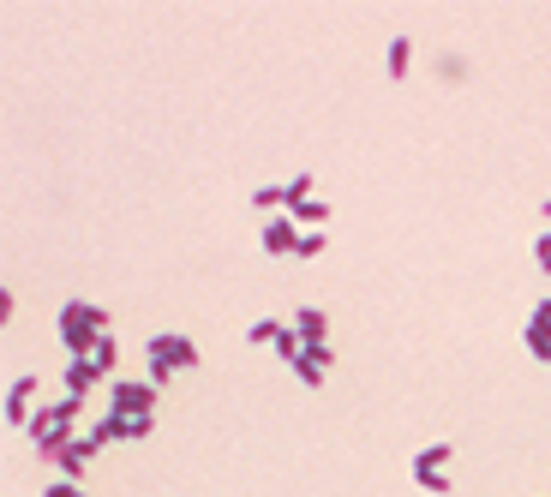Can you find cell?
Segmentation results:
<instances>
[{
	"label": "cell",
	"instance_id": "13",
	"mask_svg": "<svg viewBox=\"0 0 551 497\" xmlns=\"http://www.w3.org/2000/svg\"><path fill=\"white\" fill-rule=\"evenodd\" d=\"M408 60H414V36H390V54H384L390 78H408Z\"/></svg>",
	"mask_w": 551,
	"mask_h": 497
},
{
	"label": "cell",
	"instance_id": "9",
	"mask_svg": "<svg viewBox=\"0 0 551 497\" xmlns=\"http://www.w3.org/2000/svg\"><path fill=\"white\" fill-rule=\"evenodd\" d=\"M300 234H306V228L282 210V216H270V222H264V252H270V258H288V252L300 246Z\"/></svg>",
	"mask_w": 551,
	"mask_h": 497
},
{
	"label": "cell",
	"instance_id": "20",
	"mask_svg": "<svg viewBox=\"0 0 551 497\" xmlns=\"http://www.w3.org/2000/svg\"><path fill=\"white\" fill-rule=\"evenodd\" d=\"M42 497H84V486H78V480H48Z\"/></svg>",
	"mask_w": 551,
	"mask_h": 497
},
{
	"label": "cell",
	"instance_id": "6",
	"mask_svg": "<svg viewBox=\"0 0 551 497\" xmlns=\"http://www.w3.org/2000/svg\"><path fill=\"white\" fill-rule=\"evenodd\" d=\"M450 444H426L420 456H414V480H420V492H450V480H444V468H450Z\"/></svg>",
	"mask_w": 551,
	"mask_h": 497
},
{
	"label": "cell",
	"instance_id": "18",
	"mask_svg": "<svg viewBox=\"0 0 551 497\" xmlns=\"http://www.w3.org/2000/svg\"><path fill=\"white\" fill-rule=\"evenodd\" d=\"M306 198H312V174H294V180H288V210L306 204Z\"/></svg>",
	"mask_w": 551,
	"mask_h": 497
},
{
	"label": "cell",
	"instance_id": "11",
	"mask_svg": "<svg viewBox=\"0 0 551 497\" xmlns=\"http://www.w3.org/2000/svg\"><path fill=\"white\" fill-rule=\"evenodd\" d=\"M60 384H66V396H90L96 384H102V366L84 354V360H66V372H60Z\"/></svg>",
	"mask_w": 551,
	"mask_h": 497
},
{
	"label": "cell",
	"instance_id": "10",
	"mask_svg": "<svg viewBox=\"0 0 551 497\" xmlns=\"http://www.w3.org/2000/svg\"><path fill=\"white\" fill-rule=\"evenodd\" d=\"M330 360H336V348H330V342H318V348H306V354L294 360V378H300L306 390H318V384H324V372H330Z\"/></svg>",
	"mask_w": 551,
	"mask_h": 497
},
{
	"label": "cell",
	"instance_id": "1",
	"mask_svg": "<svg viewBox=\"0 0 551 497\" xmlns=\"http://www.w3.org/2000/svg\"><path fill=\"white\" fill-rule=\"evenodd\" d=\"M54 336H60V348H66L72 360H84V354L108 336V312H102L96 300H66V306L54 312Z\"/></svg>",
	"mask_w": 551,
	"mask_h": 497
},
{
	"label": "cell",
	"instance_id": "2",
	"mask_svg": "<svg viewBox=\"0 0 551 497\" xmlns=\"http://www.w3.org/2000/svg\"><path fill=\"white\" fill-rule=\"evenodd\" d=\"M78 414H84V396H66V390H60L48 408H36V414H30V426H24V432H30V444H36V456H42V462H48L60 444H72V438H78V432H72V420H78Z\"/></svg>",
	"mask_w": 551,
	"mask_h": 497
},
{
	"label": "cell",
	"instance_id": "12",
	"mask_svg": "<svg viewBox=\"0 0 551 497\" xmlns=\"http://www.w3.org/2000/svg\"><path fill=\"white\" fill-rule=\"evenodd\" d=\"M288 330H294V336H300V342H306V348H318V342H330V318H324V312H318V306H300V312H294V324H288Z\"/></svg>",
	"mask_w": 551,
	"mask_h": 497
},
{
	"label": "cell",
	"instance_id": "7",
	"mask_svg": "<svg viewBox=\"0 0 551 497\" xmlns=\"http://www.w3.org/2000/svg\"><path fill=\"white\" fill-rule=\"evenodd\" d=\"M36 390H42L36 372L12 378V390H6V426H30V414H36Z\"/></svg>",
	"mask_w": 551,
	"mask_h": 497
},
{
	"label": "cell",
	"instance_id": "4",
	"mask_svg": "<svg viewBox=\"0 0 551 497\" xmlns=\"http://www.w3.org/2000/svg\"><path fill=\"white\" fill-rule=\"evenodd\" d=\"M108 408L114 414H156V384L150 378H108Z\"/></svg>",
	"mask_w": 551,
	"mask_h": 497
},
{
	"label": "cell",
	"instance_id": "17",
	"mask_svg": "<svg viewBox=\"0 0 551 497\" xmlns=\"http://www.w3.org/2000/svg\"><path fill=\"white\" fill-rule=\"evenodd\" d=\"M318 252H324V228H306L300 246H294V258H318Z\"/></svg>",
	"mask_w": 551,
	"mask_h": 497
},
{
	"label": "cell",
	"instance_id": "14",
	"mask_svg": "<svg viewBox=\"0 0 551 497\" xmlns=\"http://www.w3.org/2000/svg\"><path fill=\"white\" fill-rule=\"evenodd\" d=\"M288 216H294L300 228H324V216H330V204H324V198H306V204H294Z\"/></svg>",
	"mask_w": 551,
	"mask_h": 497
},
{
	"label": "cell",
	"instance_id": "15",
	"mask_svg": "<svg viewBox=\"0 0 551 497\" xmlns=\"http://www.w3.org/2000/svg\"><path fill=\"white\" fill-rule=\"evenodd\" d=\"M282 330H288L282 318H258V324L246 330V342H270V348H276V342H282Z\"/></svg>",
	"mask_w": 551,
	"mask_h": 497
},
{
	"label": "cell",
	"instance_id": "5",
	"mask_svg": "<svg viewBox=\"0 0 551 497\" xmlns=\"http://www.w3.org/2000/svg\"><path fill=\"white\" fill-rule=\"evenodd\" d=\"M96 450H102V444H96L90 432H78V438H72V444H60L48 462H54V474H60V480H84V468H90V456H96Z\"/></svg>",
	"mask_w": 551,
	"mask_h": 497
},
{
	"label": "cell",
	"instance_id": "19",
	"mask_svg": "<svg viewBox=\"0 0 551 497\" xmlns=\"http://www.w3.org/2000/svg\"><path fill=\"white\" fill-rule=\"evenodd\" d=\"M534 264L551 276V228H540V234H534Z\"/></svg>",
	"mask_w": 551,
	"mask_h": 497
},
{
	"label": "cell",
	"instance_id": "8",
	"mask_svg": "<svg viewBox=\"0 0 551 497\" xmlns=\"http://www.w3.org/2000/svg\"><path fill=\"white\" fill-rule=\"evenodd\" d=\"M522 342H528L534 360L551 366V300H534V312H528V324H522Z\"/></svg>",
	"mask_w": 551,
	"mask_h": 497
},
{
	"label": "cell",
	"instance_id": "16",
	"mask_svg": "<svg viewBox=\"0 0 551 497\" xmlns=\"http://www.w3.org/2000/svg\"><path fill=\"white\" fill-rule=\"evenodd\" d=\"M90 360H96V366H102V378H108V372L120 366V348H114V336H102V342L90 348Z\"/></svg>",
	"mask_w": 551,
	"mask_h": 497
},
{
	"label": "cell",
	"instance_id": "3",
	"mask_svg": "<svg viewBox=\"0 0 551 497\" xmlns=\"http://www.w3.org/2000/svg\"><path fill=\"white\" fill-rule=\"evenodd\" d=\"M144 366H150V384H168L174 372H192L198 366V342L180 336V330H162L144 342Z\"/></svg>",
	"mask_w": 551,
	"mask_h": 497
}]
</instances>
